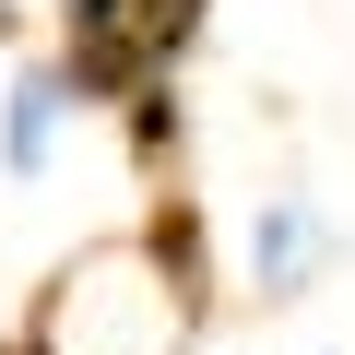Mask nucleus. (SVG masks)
I'll list each match as a JSON object with an SVG mask.
<instances>
[{
	"label": "nucleus",
	"instance_id": "f03ea898",
	"mask_svg": "<svg viewBox=\"0 0 355 355\" xmlns=\"http://www.w3.org/2000/svg\"><path fill=\"white\" fill-rule=\"evenodd\" d=\"M320 261H331V214L308 190H261V214H249V284L261 296H308Z\"/></svg>",
	"mask_w": 355,
	"mask_h": 355
},
{
	"label": "nucleus",
	"instance_id": "7ed1b4c3",
	"mask_svg": "<svg viewBox=\"0 0 355 355\" xmlns=\"http://www.w3.org/2000/svg\"><path fill=\"white\" fill-rule=\"evenodd\" d=\"M83 95H71V71L60 60H36L24 83H12V107H0V166L12 178H48V154H60V119H71Z\"/></svg>",
	"mask_w": 355,
	"mask_h": 355
},
{
	"label": "nucleus",
	"instance_id": "f257e3e1",
	"mask_svg": "<svg viewBox=\"0 0 355 355\" xmlns=\"http://www.w3.org/2000/svg\"><path fill=\"white\" fill-rule=\"evenodd\" d=\"M202 36V0H60V71L71 95H142Z\"/></svg>",
	"mask_w": 355,
	"mask_h": 355
}]
</instances>
